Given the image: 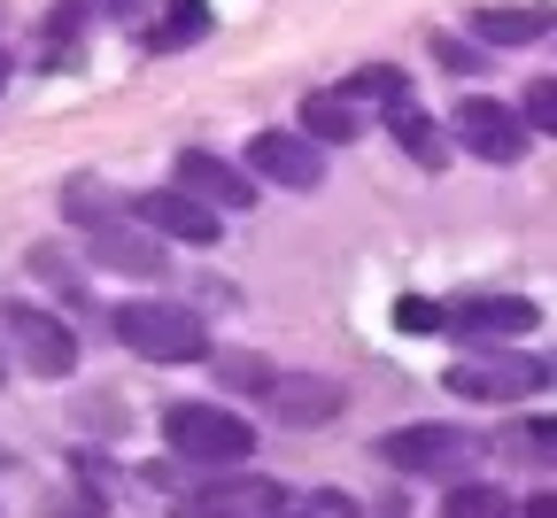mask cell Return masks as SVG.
Wrapping results in <instances>:
<instances>
[{
    "mask_svg": "<svg viewBox=\"0 0 557 518\" xmlns=\"http://www.w3.org/2000/svg\"><path fill=\"white\" fill-rule=\"evenodd\" d=\"M163 433H171V449L201 472H218V465H240L256 449V425L225 403H171L163 410Z\"/></svg>",
    "mask_w": 557,
    "mask_h": 518,
    "instance_id": "obj_1",
    "label": "cell"
},
{
    "mask_svg": "<svg viewBox=\"0 0 557 518\" xmlns=\"http://www.w3.org/2000/svg\"><path fill=\"white\" fill-rule=\"evenodd\" d=\"M442 387L465 395V403H527L534 387H549V363L527 356V348H472L442 372Z\"/></svg>",
    "mask_w": 557,
    "mask_h": 518,
    "instance_id": "obj_2",
    "label": "cell"
},
{
    "mask_svg": "<svg viewBox=\"0 0 557 518\" xmlns=\"http://www.w3.org/2000/svg\"><path fill=\"white\" fill-rule=\"evenodd\" d=\"M116 341H124L132 356H148V363H201V356H209L201 318L178 310V303H124V310H116Z\"/></svg>",
    "mask_w": 557,
    "mask_h": 518,
    "instance_id": "obj_3",
    "label": "cell"
},
{
    "mask_svg": "<svg viewBox=\"0 0 557 518\" xmlns=\"http://www.w3.org/2000/svg\"><path fill=\"white\" fill-rule=\"evenodd\" d=\"M480 449H487V441L465 433V425H403V433L380 441V457L395 472H418V480H465L480 465Z\"/></svg>",
    "mask_w": 557,
    "mask_h": 518,
    "instance_id": "obj_4",
    "label": "cell"
},
{
    "mask_svg": "<svg viewBox=\"0 0 557 518\" xmlns=\"http://www.w3.org/2000/svg\"><path fill=\"white\" fill-rule=\"evenodd\" d=\"M442 325H449V333H465V341H519V333L534 325V303H527V294L472 286V294H457V303L442 310Z\"/></svg>",
    "mask_w": 557,
    "mask_h": 518,
    "instance_id": "obj_5",
    "label": "cell"
},
{
    "mask_svg": "<svg viewBox=\"0 0 557 518\" xmlns=\"http://www.w3.org/2000/svg\"><path fill=\"white\" fill-rule=\"evenodd\" d=\"M457 139L480 163H519L527 156V116L511 101H457Z\"/></svg>",
    "mask_w": 557,
    "mask_h": 518,
    "instance_id": "obj_6",
    "label": "cell"
},
{
    "mask_svg": "<svg viewBox=\"0 0 557 518\" xmlns=\"http://www.w3.org/2000/svg\"><path fill=\"white\" fill-rule=\"evenodd\" d=\"M248 163H256V178H271V186L310 194V186L325 178V147L302 139V132H256V139H248Z\"/></svg>",
    "mask_w": 557,
    "mask_h": 518,
    "instance_id": "obj_7",
    "label": "cell"
},
{
    "mask_svg": "<svg viewBox=\"0 0 557 518\" xmlns=\"http://www.w3.org/2000/svg\"><path fill=\"white\" fill-rule=\"evenodd\" d=\"M139 209V225H148L156 240H186V248H209L225 225H218V209H201L194 194H178V186H156V194H139L132 201Z\"/></svg>",
    "mask_w": 557,
    "mask_h": 518,
    "instance_id": "obj_8",
    "label": "cell"
},
{
    "mask_svg": "<svg viewBox=\"0 0 557 518\" xmlns=\"http://www.w3.org/2000/svg\"><path fill=\"white\" fill-rule=\"evenodd\" d=\"M9 325H16V348H24V363L39 380H70V372H78V341H70L62 318L32 310V303H9Z\"/></svg>",
    "mask_w": 557,
    "mask_h": 518,
    "instance_id": "obj_9",
    "label": "cell"
},
{
    "mask_svg": "<svg viewBox=\"0 0 557 518\" xmlns=\"http://www.w3.org/2000/svg\"><path fill=\"white\" fill-rule=\"evenodd\" d=\"M86 248H94V263H109L124 279H163V240L139 225V209L116 217V225H101V233H86Z\"/></svg>",
    "mask_w": 557,
    "mask_h": 518,
    "instance_id": "obj_10",
    "label": "cell"
},
{
    "mask_svg": "<svg viewBox=\"0 0 557 518\" xmlns=\"http://www.w3.org/2000/svg\"><path fill=\"white\" fill-rule=\"evenodd\" d=\"M341 403H348V395H341L333 380H318V372H271V387H263V410H271L278 425H325Z\"/></svg>",
    "mask_w": 557,
    "mask_h": 518,
    "instance_id": "obj_11",
    "label": "cell"
},
{
    "mask_svg": "<svg viewBox=\"0 0 557 518\" xmlns=\"http://www.w3.org/2000/svg\"><path fill=\"white\" fill-rule=\"evenodd\" d=\"M178 194H194L201 209H248L256 201V178L233 171V163H218L209 147H186V156H178Z\"/></svg>",
    "mask_w": 557,
    "mask_h": 518,
    "instance_id": "obj_12",
    "label": "cell"
},
{
    "mask_svg": "<svg viewBox=\"0 0 557 518\" xmlns=\"http://www.w3.org/2000/svg\"><path fill=\"white\" fill-rule=\"evenodd\" d=\"M178 518H287V495L278 480H218L209 495L178 503Z\"/></svg>",
    "mask_w": 557,
    "mask_h": 518,
    "instance_id": "obj_13",
    "label": "cell"
},
{
    "mask_svg": "<svg viewBox=\"0 0 557 518\" xmlns=\"http://www.w3.org/2000/svg\"><path fill=\"white\" fill-rule=\"evenodd\" d=\"M357 132H364L357 94H310V101H302V139H318V147H348Z\"/></svg>",
    "mask_w": 557,
    "mask_h": 518,
    "instance_id": "obj_14",
    "label": "cell"
},
{
    "mask_svg": "<svg viewBox=\"0 0 557 518\" xmlns=\"http://www.w3.org/2000/svg\"><path fill=\"white\" fill-rule=\"evenodd\" d=\"M209 0H163V16H156V32H148V47L156 54H186L194 39H209Z\"/></svg>",
    "mask_w": 557,
    "mask_h": 518,
    "instance_id": "obj_15",
    "label": "cell"
},
{
    "mask_svg": "<svg viewBox=\"0 0 557 518\" xmlns=\"http://www.w3.org/2000/svg\"><path fill=\"white\" fill-rule=\"evenodd\" d=\"M472 32H480V39H496V47H527V39L557 32V16H549V9H480Z\"/></svg>",
    "mask_w": 557,
    "mask_h": 518,
    "instance_id": "obj_16",
    "label": "cell"
},
{
    "mask_svg": "<svg viewBox=\"0 0 557 518\" xmlns=\"http://www.w3.org/2000/svg\"><path fill=\"white\" fill-rule=\"evenodd\" d=\"M387 132H395V139H403V147H410V156L426 163V171H442L449 139H442V132L426 124V109H418V101H395V109H387Z\"/></svg>",
    "mask_w": 557,
    "mask_h": 518,
    "instance_id": "obj_17",
    "label": "cell"
},
{
    "mask_svg": "<svg viewBox=\"0 0 557 518\" xmlns=\"http://www.w3.org/2000/svg\"><path fill=\"white\" fill-rule=\"evenodd\" d=\"M86 16H94V0H54V16L39 24V54L47 62H70V54H78V32H86Z\"/></svg>",
    "mask_w": 557,
    "mask_h": 518,
    "instance_id": "obj_18",
    "label": "cell"
},
{
    "mask_svg": "<svg viewBox=\"0 0 557 518\" xmlns=\"http://www.w3.org/2000/svg\"><path fill=\"white\" fill-rule=\"evenodd\" d=\"M442 518H519V503L504 488H487V480H457L449 503H442Z\"/></svg>",
    "mask_w": 557,
    "mask_h": 518,
    "instance_id": "obj_19",
    "label": "cell"
},
{
    "mask_svg": "<svg viewBox=\"0 0 557 518\" xmlns=\"http://www.w3.org/2000/svg\"><path fill=\"white\" fill-rule=\"evenodd\" d=\"M504 441H511L519 457H542V465H557V418H519Z\"/></svg>",
    "mask_w": 557,
    "mask_h": 518,
    "instance_id": "obj_20",
    "label": "cell"
},
{
    "mask_svg": "<svg viewBox=\"0 0 557 518\" xmlns=\"http://www.w3.org/2000/svg\"><path fill=\"white\" fill-rule=\"evenodd\" d=\"M519 116H527L534 132H557V78H534V86L519 94Z\"/></svg>",
    "mask_w": 557,
    "mask_h": 518,
    "instance_id": "obj_21",
    "label": "cell"
},
{
    "mask_svg": "<svg viewBox=\"0 0 557 518\" xmlns=\"http://www.w3.org/2000/svg\"><path fill=\"white\" fill-rule=\"evenodd\" d=\"M218 380H225V387H248V395H263V387H271V372H263L256 356H218Z\"/></svg>",
    "mask_w": 557,
    "mask_h": 518,
    "instance_id": "obj_22",
    "label": "cell"
},
{
    "mask_svg": "<svg viewBox=\"0 0 557 518\" xmlns=\"http://www.w3.org/2000/svg\"><path fill=\"white\" fill-rule=\"evenodd\" d=\"M395 325H410V333H434V325H442V310H434V303H395Z\"/></svg>",
    "mask_w": 557,
    "mask_h": 518,
    "instance_id": "obj_23",
    "label": "cell"
},
{
    "mask_svg": "<svg viewBox=\"0 0 557 518\" xmlns=\"http://www.w3.org/2000/svg\"><path fill=\"white\" fill-rule=\"evenodd\" d=\"M310 518H357V503L348 495H310Z\"/></svg>",
    "mask_w": 557,
    "mask_h": 518,
    "instance_id": "obj_24",
    "label": "cell"
},
{
    "mask_svg": "<svg viewBox=\"0 0 557 518\" xmlns=\"http://www.w3.org/2000/svg\"><path fill=\"white\" fill-rule=\"evenodd\" d=\"M519 518H557V495H527V510Z\"/></svg>",
    "mask_w": 557,
    "mask_h": 518,
    "instance_id": "obj_25",
    "label": "cell"
},
{
    "mask_svg": "<svg viewBox=\"0 0 557 518\" xmlns=\"http://www.w3.org/2000/svg\"><path fill=\"white\" fill-rule=\"evenodd\" d=\"M101 9H109V16H139V9H148V0H101Z\"/></svg>",
    "mask_w": 557,
    "mask_h": 518,
    "instance_id": "obj_26",
    "label": "cell"
},
{
    "mask_svg": "<svg viewBox=\"0 0 557 518\" xmlns=\"http://www.w3.org/2000/svg\"><path fill=\"white\" fill-rule=\"evenodd\" d=\"M9 70H16V62H9V47H0V86H9Z\"/></svg>",
    "mask_w": 557,
    "mask_h": 518,
    "instance_id": "obj_27",
    "label": "cell"
},
{
    "mask_svg": "<svg viewBox=\"0 0 557 518\" xmlns=\"http://www.w3.org/2000/svg\"><path fill=\"white\" fill-rule=\"evenodd\" d=\"M549 380H557V356H549Z\"/></svg>",
    "mask_w": 557,
    "mask_h": 518,
    "instance_id": "obj_28",
    "label": "cell"
}]
</instances>
